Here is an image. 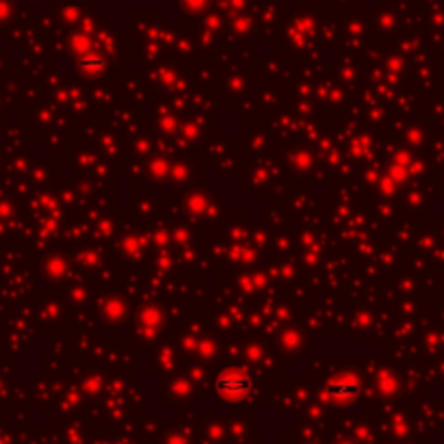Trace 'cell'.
Here are the masks:
<instances>
[{
  "label": "cell",
  "mask_w": 444,
  "mask_h": 444,
  "mask_svg": "<svg viewBox=\"0 0 444 444\" xmlns=\"http://www.w3.org/2000/svg\"><path fill=\"white\" fill-rule=\"evenodd\" d=\"M254 388V381L245 373H223L214 381V390L225 399H243Z\"/></svg>",
  "instance_id": "1"
},
{
  "label": "cell",
  "mask_w": 444,
  "mask_h": 444,
  "mask_svg": "<svg viewBox=\"0 0 444 444\" xmlns=\"http://www.w3.org/2000/svg\"><path fill=\"white\" fill-rule=\"evenodd\" d=\"M325 392L332 399H355L360 395V384L357 379L345 377V379H334L325 386Z\"/></svg>",
  "instance_id": "2"
}]
</instances>
